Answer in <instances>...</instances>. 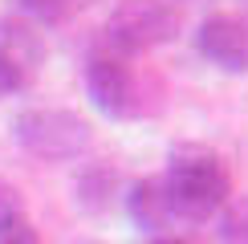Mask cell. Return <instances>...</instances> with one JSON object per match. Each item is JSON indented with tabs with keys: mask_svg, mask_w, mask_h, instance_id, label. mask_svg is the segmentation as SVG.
<instances>
[{
	"mask_svg": "<svg viewBox=\"0 0 248 244\" xmlns=\"http://www.w3.org/2000/svg\"><path fill=\"white\" fill-rule=\"evenodd\" d=\"M159 183H163V196H167L171 220H183V224H200L216 216L232 196V179H228L224 159L208 147H195V142L171 151Z\"/></svg>",
	"mask_w": 248,
	"mask_h": 244,
	"instance_id": "6da1fadb",
	"label": "cell"
},
{
	"mask_svg": "<svg viewBox=\"0 0 248 244\" xmlns=\"http://www.w3.org/2000/svg\"><path fill=\"white\" fill-rule=\"evenodd\" d=\"M13 138L16 147H25L33 159L45 163H65L78 159L81 151L90 147V122L78 118L74 110L61 106H29L13 118Z\"/></svg>",
	"mask_w": 248,
	"mask_h": 244,
	"instance_id": "7a4b0ae2",
	"label": "cell"
},
{
	"mask_svg": "<svg viewBox=\"0 0 248 244\" xmlns=\"http://www.w3.org/2000/svg\"><path fill=\"white\" fill-rule=\"evenodd\" d=\"M175 33H179V13L167 0H118V8L106 20V49L130 57L167 45Z\"/></svg>",
	"mask_w": 248,
	"mask_h": 244,
	"instance_id": "3957f363",
	"label": "cell"
},
{
	"mask_svg": "<svg viewBox=\"0 0 248 244\" xmlns=\"http://www.w3.org/2000/svg\"><path fill=\"white\" fill-rule=\"evenodd\" d=\"M139 81L126 57H118L114 49H94L86 57V98L94 102L98 114L106 118H130L139 106Z\"/></svg>",
	"mask_w": 248,
	"mask_h": 244,
	"instance_id": "277c9868",
	"label": "cell"
},
{
	"mask_svg": "<svg viewBox=\"0 0 248 244\" xmlns=\"http://www.w3.org/2000/svg\"><path fill=\"white\" fill-rule=\"evenodd\" d=\"M195 49L224 74H248V20L232 13H216L200 25Z\"/></svg>",
	"mask_w": 248,
	"mask_h": 244,
	"instance_id": "5b68a950",
	"label": "cell"
},
{
	"mask_svg": "<svg viewBox=\"0 0 248 244\" xmlns=\"http://www.w3.org/2000/svg\"><path fill=\"white\" fill-rule=\"evenodd\" d=\"M0 61L20 69L25 77H37L41 61H45V41L29 20L20 16H0Z\"/></svg>",
	"mask_w": 248,
	"mask_h": 244,
	"instance_id": "8992f818",
	"label": "cell"
},
{
	"mask_svg": "<svg viewBox=\"0 0 248 244\" xmlns=\"http://www.w3.org/2000/svg\"><path fill=\"white\" fill-rule=\"evenodd\" d=\"M126 212H130L134 228H139V232H151V236H163V228H171V224H175L159 179H142V183H134L130 196H126Z\"/></svg>",
	"mask_w": 248,
	"mask_h": 244,
	"instance_id": "52a82bcc",
	"label": "cell"
},
{
	"mask_svg": "<svg viewBox=\"0 0 248 244\" xmlns=\"http://www.w3.org/2000/svg\"><path fill=\"white\" fill-rule=\"evenodd\" d=\"M114 187H118V171L106 167V163H90L74 183V203L81 212H102V208H110Z\"/></svg>",
	"mask_w": 248,
	"mask_h": 244,
	"instance_id": "ba28073f",
	"label": "cell"
},
{
	"mask_svg": "<svg viewBox=\"0 0 248 244\" xmlns=\"http://www.w3.org/2000/svg\"><path fill=\"white\" fill-rule=\"evenodd\" d=\"M0 244H41L16 187L0 183Z\"/></svg>",
	"mask_w": 248,
	"mask_h": 244,
	"instance_id": "9c48e42d",
	"label": "cell"
},
{
	"mask_svg": "<svg viewBox=\"0 0 248 244\" xmlns=\"http://www.w3.org/2000/svg\"><path fill=\"white\" fill-rule=\"evenodd\" d=\"M78 4L81 0H16V8L29 20H37V25H61V20L74 16Z\"/></svg>",
	"mask_w": 248,
	"mask_h": 244,
	"instance_id": "30bf717a",
	"label": "cell"
},
{
	"mask_svg": "<svg viewBox=\"0 0 248 244\" xmlns=\"http://www.w3.org/2000/svg\"><path fill=\"white\" fill-rule=\"evenodd\" d=\"M220 240L224 244H248V196L220 208Z\"/></svg>",
	"mask_w": 248,
	"mask_h": 244,
	"instance_id": "8fae6325",
	"label": "cell"
},
{
	"mask_svg": "<svg viewBox=\"0 0 248 244\" xmlns=\"http://www.w3.org/2000/svg\"><path fill=\"white\" fill-rule=\"evenodd\" d=\"M29 86H33V77H25L20 69L0 61V98H13V94H20V90H29Z\"/></svg>",
	"mask_w": 248,
	"mask_h": 244,
	"instance_id": "7c38bea8",
	"label": "cell"
},
{
	"mask_svg": "<svg viewBox=\"0 0 248 244\" xmlns=\"http://www.w3.org/2000/svg\"><path fill=\"white\" fill-rule=\"evenodd\" d=\"M151 244H187L183 236H167V232H163V236H151Z\"/></svg>",
	"mask_w": 248,
	"mask_h": 244,
	"instance_id": "4fadbf2b",
	"label": "cell"
},
{
	"mask_svg": "<svg viewBox=\"0 0 248 244\" xmlns=\"http://www.w3.org/2000/svg\"><path fill=\"white\" fill-rule=\"evenodd\" d=\"M81 244H94V240H81Z\"/></svg>",
	"mask_w": 248,
	"mask_h": 244,
	"instance_id": "5bb4252c",
	"label": "cell"
}]
</instances>
